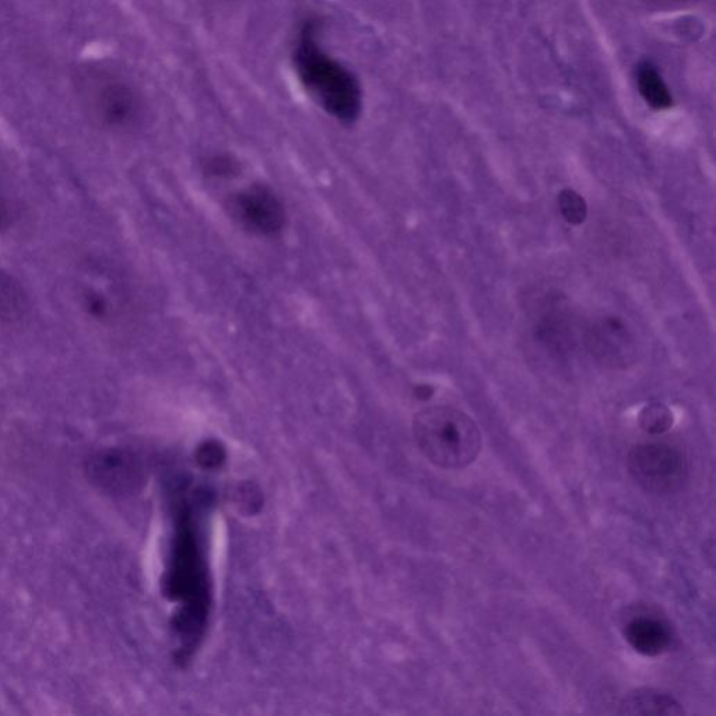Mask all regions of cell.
I'll return each instance as SVG.
<instances>
[{
    "mask_svg": "<svg viewBox=\"0 0 716 716\" xmlns=\"http://www.w3.org/2000/svg\"><path fill=\"white\" fill-rule=\"evenodd\" d=\"M627 469L634 482L652 494L676 493L689 477L682 452L659 442L635 445L628 452Z\"/></svg>",
    "mask_w": 716,
    "mask_h": 716,
    "instance_id": "3957f363",
    "label": "cell"
},
{
    "mask_svg": "<svg viewBox=\"0 0 716 716\" xmlns=\"http://www.w3.org/2000/svg\"><path fill=\"white\" fill-rule=\"evenodd\" d=\"M656 2H663V3H682V2H686V0H656Z\"/></svg>",
    "mask_w": 716,
    "mask_h": 716,
    "instance_id": "9a60e30c",
    "label": "cell"
},
{
    "mask_svg": "<svg viewBox=\"0 0 716 716\" xmlns=\"http://www.w3.org/2000/svg\"><path fill=\"white\" fill-rule=\"evenodd\" d=\"M414 393L420 400H428L434 395V389L430 385H419Z\"/></svg>",
    "mask_w": 716,
    "mask_h": 716,
    "instance_id": "5bb4252c",
    "label": "cell"
},
{
    "mask_svg": "<svg viewBox=\"0 0 716 716\" xmlns=\"http://www.w3.org/2000/svg\"><path fill=\"white\" fill-rule=\"evenodd\" d=\"M321 33L317 19L305 20L298 30L293 48L298 82L329 117L343 125L356 124L363 114V86L352 69L326 51Z\"/></svg>",
    "mask_w": 716,
    "mask_h": 716,
    "instance_id": "6da1fadb",
    "label": "cell"
},
{
    "mask_svg": "<svg viewBox=\"0 0 716 716\" xmlns=\"http://www.w3.org/2000/svg\"><path fill=\"white\" fill-rule=\"evenodd\" d=\"M207 174L216 178H230L238 173V163L227 154H214L206 161Z\"/></svg>",
    "mask_w": 716,
    "mask_h": 716,
    "instance_id": "7c38bea8",
    "label": "cell"
},
{
    "mask_svg": "<svg viewBox=\"0 0 716 716\" xmlns=\"http://www.w3.org/2000/svg\"><path fill=\"white\" fill-rule=\"evenodd\" d=\"M0 219H2V207H0Z\"/></svg>",
    "mask_w": 716,
    "mask_h": 716,
    "instance_id": "2e32d148",
    "label": "cell"
},
{
    "mask_svg": "<svg viewBox=\"0 0 716 716\" xmlns=\"http://www.w3.org/2000/svg\"><path fill=\"white\" fill-rule=\"evenodd\" d=\"M228 209L241 227L262 237H273L286 226L282 200L265 185H251L235 193Z\"/></svg>",
    "mask_w": 716,
    "mask_h": 716,
    "instance_id": "277c9868",
    "label": "cell"
},
{
    "mask_svg": "<svg viewBox=\"0 0 716 716\" xmlns=\"http://www.w3.org/2000/svg\"><path fill=\"white\" fill-rule=\"evenodd\" d=\"M673 413L670 412L669 407L662 405V403H652L642 409L640 417H638V423L645 433L651 435H661L670 430L673 426Z\"/></svg>",
    "mask_w": 716,
    "mask_h": 716,
    "instance_id": "30bf717a",
    "label": "cell"
},
{
    "mask_svg": "<svg viewBox=\"0 0 716 716\" xmlns=\"http://www.w3.org/2000/svg\"><path fill=\"white\" fill-rule=\"evenodd\" d=\"M413 437L421 454L441 469L468 468L482 449V433L475 421L452 407H428L417 413Z\"/></svg>",
    "mask_w": 716,
    "mask_h": 716,
    "instance_id": "7a4b0ae2",
    "label": "cell"
},
{
    "mask_svg": "<svg viewBox=\"0 0 716 716\" xmlns=\"http://www.w3.org/2000/svg\"><path fill=\"white\" fill-rule=\"evenodd\" d=\"M558 206L564 219L574 226L584 223L588 217V205L574 189L567 188L558 193Z\"/></svg>",
    "mask_w": 716,
    "mask_h": 716,
    "instance_id": "8fae6325",
    "label": "cell"
},
{
    "mask_svg": "<svg viewBox=\"0 0 716 716\" xmlns=\"http://www.w3.org/2000/svg\"><path fill=\"white\" fill-rule=\"evenodd\" d=\"M619 712L623 715H684L682 704L676 698L654 689L630 691L621 700Z\"/></svg>",
    "mask_w": 716,
    "mask_h": 716,
    "instance_id": "52a82bcc",
    "label": "cell"
},
{
    "mask_svg": "<svg viewBox=\"0 0 716 716\" xmlns=\"http://www.w3.org/2000/svg\"><path fill=\"white\" fill-rule=\"evenodd\" d=\"M101 103L104 115L111 124L128 125L138 118L140 111L139 98L135 91L125 84H110L105 89Z\"/></svg>",
    "mask_w": 716,
    "mask_h": 716,
    "instance_id": "ba28073f",
    "label": "cell"
},
{
    "mask_svg": "<svg viewBox=\"0 0 716 716\" xmlns=\"http://www.w3.org/2000/svg\"><path fill=\"white\" fill-rule=\"evenodd\" d=\"M592 356L607 367H627L635 354L634 340L619 318H605L586 336Z\"/></svg>",
    "mask_w": 716,
    "mask_h": 716,
    "instance_id": "5b68a950",
    "label": "cell"
},
{
    "mask_svg": "<svg viewBox=\"0 0 716 716\" xmlns=\"http://www.w3.org/2000/svg\"><path fill=\"white\" fill-rule=\"evenodd\" d=\"M624 638L638 654L655 658L665 654L672 645V633L663 621L641 616L628 621Z\"/></svg>",
    "mask_w": 716,
    "mask_h": 716,
    "instance_id": "8992f818",
    "label": "cell"
},
{
    "mask_svg": "<svg viewBox=\"0 0 716 716\" xmlns=\"http://www.w3.org/2000/svg\"><path fill=\"white\" fill-rule=\"evenodd\" d=\"M637 86L642 98L654 110H666L672 105L668 86L663 82L658 70L649 63H642L637 69Z\"/></svg>",
    "mask_w": 716,
    "mask_h": 716,
    "instance_id": "9c48e42d",
    "label": "cell"
},
{
    "mask_svg": "<svg viewBox=\"0 0 716 716\" xmlns=\"http://www.w3.org/2000/svg\"><path fill=\"white\" fill-rule=\"evenodd\" d=\"M19 296L14 293L12 284L0 282V314L13 311L17 308Z\"/></svg>",
    "mask_w": 716,
    "mask_h": 716,
    "instance_id": "4fadbf2b",
    "label": "cell"
}]
</instances>
